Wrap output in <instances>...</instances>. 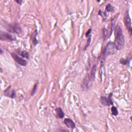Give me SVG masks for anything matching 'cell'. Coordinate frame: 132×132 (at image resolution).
Returning a JSON list of instances; mask_svg holds the SVG:
<instances>
[{
  "label": "cell",
  "instance_id": "13",
  "mask_svg": "<svg viewBox=\"0 0 132 132\" xmlns=\"http://www.w3.org/2000/svg\"><path fill=\"white\" fill-rule=\"evenodd\" d=\"M106 9L108 12H113V11H114V7L110 4H107V5L106 6Z\"/></svg>",
  "mask_w": 132,
  "mask_h": 132
},
{
  "label": "cell",
  "instance_id": "5",
  "mask_svg": "<svg viewBox=\"0 0 132 132\" xmlns=\"http://www.w3.org/2000/svg\"><path fill=\"white\" fill-rule=\"evenodd\" d=\"M11 56H12L13 58H14V59L15 60L16 62L19 64L20 65H21L22 66H26V64H27V61L25 59L20 57L18 55L16 54V53H11Z\"/></svg>",
  "mask_w": 132,
  "mask_h": 132
},
{
  "label": "cell",
  "instance_id": "4",
  "mask_svg": "<svg viewBox=\"0 0 132 132\" xmlns=\"http://www.w3.org/2000/svg\"><path fill=\"white\" fill-rule=\"evenodd\" d=\"M112 96H113V93H110L109 94V96H108V98L106 96H102L101 98L100 101L102 105H104V106H109L111 105H113V101L112 100Z\"/></svg>",
  "mask_w": 132,
  "mask_h": 132
},
{
  "label": "cell",
  "instance_id": "15",
  "mask_svg": "<svg viewBox=\"0 0 132 132\" xmlns=\"http://www.w3.org/2000/svg\"><path fill=\"white\" fill-rule=\"evenodd\" d=\"M90 42H91V38L89 37V39H88V42H87V45H86L85 47L84 50H86V49L88 48V46H90Z\"/></svg>",
  "mask_w": 132,
  "mask_h": 132
},
{
  "label": "cell",
  "instance_id": "1",
  "mask_svg": "<svg viewBox=\"0 0 132 132\" xmlns=\"http://www.w3.org/2000/svg\"><path fill=\"white\" fill-rule=\"evenodd\" d=\"M115 41L114 42L117 50H121L124 46V38L121 27L117 25L115 28Z\"/></svg>",
  "mask_w": 132,
  "mask_h": 132
},
{
  "label": "cell",
  "instance_id": "10",
  "mask_svg": "<svg viewBox=\"0 0 132 132\" xmlns=\"http://www.w3.org/2000/svg\"><path fill=\"white\" fill-rule=\"evenodd\" d=\"M96 71V66L95 64V65H94L93 66V68H92V69L91 70V73H90V77L92 81H93L95 79Z\"/></svg>",
  "mask_w": 132,
  "mask_h": 132
},
{
  "label": "cell",
  "instance_id": "7",
  "mask_svg": "<svg viewBox=\"0 0 132 132\" xmlns=\"http://www.w3.org/2000/svg\"><path fill=\"white\" fill-rule=\"evenodd\" d=\"M4 95L6 96L14 99L16 97V94L15 91L14 90H11V86H9L4 91Z\"/></svg>",
  "mask_w": 132,
  "mask_h": 132
},
{
  "label": "cell",
  "instance_id": "19",
  "mask_svg": "<svg viewBox=\"0 0 132 132\" xmlns=\"http://www.w3.org/2000/svg\"><path fill=\"white\" fill-rule=\"evenodd\" d=\"M0 51H1V54H3V51H2V50L1 49L0 50Z\"/></svg>",
  "mask_w": 132,
  "mask_h": 132
},
{
  "label": "cell",
  "instance_id": "3",
  "mask_svg": "<svg viewBox=\"0 0 132 132\" xmlns=\"http://www.w3.org/2000/svg\"><path fill=\"white\" fill-rule=\"evenodd\" d=\"M124 22L125 23V25L128 31L129 32L130 35H132V22L131 19L129 15V14L128 11H127L125 13V16L124 17Z\"/></svg>",
  "mask_w": 132,
  "mask_h": 132
},
{
  "label": "cell",
  "instance_id": "11",
  "mask_svg": "<svg viewBox=\"0 0 132 132\" xmlns=\"http://www.w3.org/2000/svg\"><path fill=\"white\" fill-rule=\"evenodd\" d=\"M19 54L21 55L23 57L26 58L27 59H28L29 57H30V55H29L28 53L25 51H22L19 52Z\"/></svg>",
  "mask_w": 132,
  "mask_h": 132
},
{
  "label": "cell",
  "instance_id": "18",
  "mask_svg": "<svg viewBox=\"0 0 132 132\" xmlns=\"http://www.w3.org/2000/svg\"><path fill=\"white\" fill-rule=\"evenodd\" d=\"M22 2V1H16V2L18 3H19V4H21Z\"/></svg>",
  "mask_w": 132,
  "mask_h": 132
},
{
  "label": "cell",
  "instance_id": "17",
  "mask_svg": "<svg viewBox=\"0 0 132 132\" xmlns=\"http://www.w3.org/2000/svg\"><path fill=\"white\" fill-rule=\"evenodd\" d=\"M91 28H90L89 30L87 31V32L86 33V37H89V35L91 33Z\"/></svg>",
  "mask_w": 132,
  "mask_h": 132
},
{
  "label": "cell",
  "instance_id": "6",
  "mask_svg": "<svg viewBox=\"0 0 132 132\" xmlns=\"http://www.w3.org/2000/svg\"><path fill=\"white\" fill-rule=\"evenodd\" d=\"M0 39L1 40L7 41H13L15 40V38L12 35L3 31H1V33H0Z\"/></svg>",
  "mask_w": 132,
  "mask_h": 132
},
{
  "label": "cell",
  "instance_id": "8",
  "mask_svg": "<svg viewBox=\"0 0 132 132\" xmlns=\"http://www.w3.org/2000/svg\"><path fill=\"white\" fill-rule=\"evenodd\" d=\"M64 123L67 127L71 129H74L75 127V124L71 119L66 118L64 120Z\"/></svg>",
  "mask_w": 132,
  "mask_h": 132
},
{
  "label": "cell",
  "instance_id": "16",
  "mask_svg": "<svg viewBox=\"0 0 132 132\" xmlns=\"http://www.w3.org/2000/svg\"><path fill=\"white\" fill-rule=\"evenodd\" d=\"M127 62H128V60H125L124 59H123V58H121V60H120V63L123 64H127Z\"/></svg>",
  "mask_w": 132,
  "mask_h": 132
},
{
  "label": "cell",
  "instance_id": "14",
  "mask_svg": "<svg viewBox=\"0 0 132 132\" xmlns=\"http://www.w3.org/2000/svg\"><path fill=\"white\" fill-rule=\"evenodd\" d=\"M37 86H38V83L35 85L34 87H33V90H32V91L31 93V95L32 96H34V94L35 93V92H36V90H37Z\"/></svg>",
  "mask_w": 132,
  "mask_h": 132
},
{
  "label": "cell",
  "instance_id": "12",
  "mask_svg": "<svg viewBox=\"0 0 132 132\" xmlns=\"http://www.w3.org/2000/svg\"><path fill=\"white\" fill-rule=\"evenodd\" d=\"M111 113L114 116H117L118 115V111L116 107L115 106H113L111 108Z\"/></svg>",
  "mask_w": 132,
  "mask_h": 132
},
{
  "label": "cell",
  "instance_id": "2",
  "mask_svg": "<svg viewBox=\"0 0 132 132\" xmlns=\"http://www.w3.org/2000/svg\"><path fill=\"white\" fill-rule=\"evenodd\" d=\"M117 50L116 49L114 42H109L104 49L103 56L104 57H106L107 56L114 54L116 53Z\"/></svg>",
  "mask_w": 132,
  "mask_h": 132
},
{
  "label": "cell",
  "instance_id": "9",
  "mask_svg": "<svg viewBox=\"0 0 132 132\" xmlns=\"http://www.w3.org/2000/svg\"><path fill=\"white\" fill-rule=\"evenodd\" d=\"M56 113L57 117L58 118L62 119L64 117V114L61 108H57L55 110Z\"/></svg>",
  "mask_w": 132,
  "mask_h": 132
}]
</instances>
